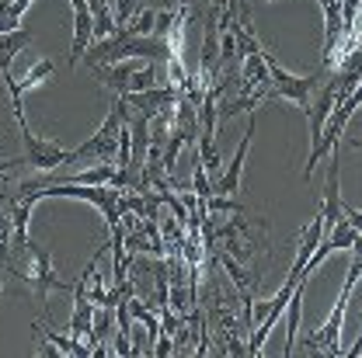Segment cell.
Returning <instances> with one entry per match:
<instances>
[{
    "instance_id": "obj_1",
    "label": "cell",
    "mask_w": 362,
    "mask_h": 358,
    "mask_svg": "<svg viewBox=\"0 0 362 358\" xmlns=\"http://www.w3.org/2000/svg\"><path fill=\"white\" fill-rule=\"evenodd\" d=\"M122 112H126V101H122V94H115L105 126L90 136V139H84L77 150H66V164H63V167L84 164V160H94V164H115V157H119V136H122Z\"/></svg>"
},
{
    "instance_id": "obj_2",
    "label": "cell",
    "mask_w": 362,
    "mask_h": 358,
    "mask_svg": "<svg viewBox=\"0 0 362 358\" xmlns=\"http://www.w3.org/2000/svg\"><path fill=\"white\" fill-rule=\"evenodd\" d=\"M265 59H269V73H272V94L269 97H282V101H289V105H296L300 112H307L314 101V90L320 88V80L327 77L324 70H314V73H307V77H296V73H289L272 52H265Z\"/></svg>"
},
{
    "instance_id": "obj_3",
    "label": "cell",
    "mask_w": 362,
    "mask_h": 358,
    "mask_svg": "<svg viewBox=\"0 0 362 358\" xmlns=\"http://www.w3.org/2000/svg\"><path fill=\"white\" fill-rule=\"evenodd\" d=\"M21 129V143H25V164L35 167V171H56L66 164V146H59L56 139H42V136L32 133L28 122L18 126Z\"/></svg>"
},
{
    "instance_id": "obj_4",
    "label": "cell",
    "mask_w": 362,
    "mask_h": 358,
    "mask_svg": "<svg viewBox=\"0 0 362 358\" xmlns=\"http://www.w3.org/2000/svg\"><path fill=\"white\" fill-rule=\"evenodd\" d=\"M324 229L338 223L345 216V202H341V143L331 146V164H327V178H324V195H320V209Z\"/></svg>"
},
{
    "instance_id": "obj_5",
    "label": "cell",
    "mask_w": 362,
    "mask_h": 358,
    "mask_svg": "<svg viewBox=\"0 0 362 358\" xmlns=\"http://www.w3.org/2000/svg\"><path fill=\"white\" fill-rule=\"evenodd\" d=\"M251 139H255V112H251V119H247V133H244V139L237 143L233 160L220 171V178L213 181V195H237V191H240V174H244V160H247Z\"/></svg>"
},
{
    "instance_id": "obj_6",
    "label": "cell",
    "mask_w": 362,
    "mask_h": 358,
    "mask_svg": "<svg viewBox=\"0 0 362 358\" xmlns=\"http://www.w3.org/2000/svg\"><path fill=\"white\" fill-rule=\"evenodd\" d=\"M52 70H56V66H52V59H42V63H35L21 80H14V77H7V80H4V88H7V94H11V108H14V122H18V126H21V122H28V119H25V90L39 88L42 80H49V77H52Z\"/></svg>"
},
{
    "instance_id": "obj_7",
    "label": "cell",
    "mask_w": 362,
    "mask_h": 358,
    "mask_svg": "<svg viewBox=\"0 0 362 358\" xmlns=\"http://www.w3.org/2000/svg\"><path fill=\"white\" fill-rule=\"evenodd\" d=\"M181 90L171 88V84H157V88L150 90H129V94H122V101L139 112V115H146V119H153L157 112H164V108H171V105H178Z\"/></svg>"
},
{
    "instance_id": "obj_8",
    "label": "cell",
    "mask_w": 362,
    "mask_h": 358,
    "mask_svg": "<svg viewBox=\"0 0 362 358\" xmlns=\"http://www.w3.org/2000/svg\"><path fill=\"white\" fill-rule=\"evenodd\" d=\"M324 216L317 213L310 223L303 226V233H300V244H296V261H293V268H289V282H303L307 278V265H310V258H314V251L320 247V240H324Z\"/></svg>"
},
{
    "instance_id": "obj_9",
    "label": "cell",
    "mask_w": 362,
    "mask_h": 358,
    "mask_svg": "<svg viewBox=\"0 0 362 358\" xmlns=\"http://www.w3.org/2000/svg\"><path fill=\"white\" fill-rule=\"evenodd\" d=\"M74 7V39H70V70L84 59V52L94 42V14H90L88 0H70Z\"/></svg>"
},
{
    "instance_id": "obj_10",
    "label": "cell",
    "mask_w": 362,
    "mask_h": 358,
    "mask_svg": "<svg viewBox=\"0 0 362 358\" xmlns=\"http://www.w3.org/2000/svg\"><path fill=\"white\" fill-rule=\"evenodd\" d=\"M338 101H341L338 84H334V77L327 73V77H324V84H320L317 101L307 108V122H310V146L320 139V133H324V126H327V119H331V112H334V105H338Z\"/></svg>"
},
{
    "instance_id": "obj_11",
    "label": "cell",
    "mask_w": 362,
    "mask_h": 358,
    "mask_svg": "<svg viewBox=\"0 0 362 358\" xmlns=\"http://www.w3.org/2000/svg\"><path fill=\"white\" fill-rule=\"evenodd\" d=\"M139 66H143V63H136V59H122V63H108V66H90V73L108 90L126 94V90H129V80H133V73Z\"/></svg>"
},
{
    "instance_id": "obj_12",
    "label": "cell",
    "mask_w": 362,
    "mask_h": 358,
    "mask_svg": "<svg viewBox=\"0 0 362 358\" xmlns=\"http://www.w3.org/2000/svg\"><path fill=\"white\" fill-rule=\"evenodd\" d=\"M32 32L28 28H14V32H4L0 35V80H7V77H14V59L21 56V49L25 45H32Z\"/></svg>"
},
{
    "instance_id": "obj_13",
    "label": "cell",
    "mask_w": 362,
    "mask_h": 358,
    "mask_svg": "<svg viewBox=\"0 0 362 358\" xmlns=\"http://www.w3.org/2000/svg\"><path fill=\"white\" fill-rule=\"evenodd\" d=\"M303 292H307V278L296 285V292H293V299H289V306H286V348H282V355L286 358L293 355V348H296V330H300V306H303Z\"/></svg>"
},
{
    "instance_id": "obj_14",
    "label": "cell",
    "mask_w": 362,
    "mask_h": 358,
    "mask_svg": "<svg viewBox=\"0 0 362 358\" xmlns=\"http://www.w3.org/2000/svg\"><path fill=\"white\" fill-rule=\"evenodd\" d=\"M115 327H119V320H115V306H98L94 310V323H90V334H88V345H105L108 338H115Z\"/></svg>"
},
{
    "instance_id": "obj_15",
    "label": "cell",
    "mask_w": 362,
    "mask_h": 358,
    "mask_svg": "<svg viewBox=\"0 0 362 358\" xmlns=\"http://www.w3.org/2000/svg\"><path fill=\"white\" fill-rule=\"evenodd\" d=\"M157 80H160V70H157V59H146L139 70L133 73V80H129V90H150L157 88ZM126 90V94H129Z\"/></svg>"
},
{
    "instance_id": "obj_16",
    "label": "cell",
    "mask_w": 362,
    "mask_h": 358,
    "mask_svg": "<svg viewBox=\"0 0 362 358\" xmlns=\"http://www.w3.org/2000/svg\"><path fill=\"white\" fill-rule=\"evenodd\" d=\"M112 4V14H115V21H119V28H126V25H133V18L146 7L143 0H108Z\"/></svg>"
},
{
    "instance_id": "obj_17",
    "label": "cell",
    "mask_w": 362,
    "mask_h": 358,
    "mask_svg": "<svg viewBox=\"0 0 362 358\" xmlns=\"http://www.w3.org/2000/svg\"><path fill=\"white\" fill-rule=\"evenodd\" d=\"M153 21H157V11L153 7H143L133 18V25H126L122 32H129V35H153Z\"/></svg>"
},
{
    "instance_id": "obj_18",
    "label": "cell",
    "mask_w": 362,
    "mask_h": 358,
    "mask_svg": "<svg viewBox=\"0 0 362 358\" xmlns=\"http://www.w3.org/2000/svg\"><path fill=\"white\" fill-rule=\"evenodd\" d=\"M11 251V205H0V261H7Z\"/></svg>"
},
{
    "instance_id": "obj_19",
    "label": "cell",
    "mask_w": 362,
    "mask_h": 358,
    "mask_svg": "<svg viewBox=\"0 0 362 358\" xmlns=\"http://www.w3.org/2000/svg\"><path fill=\"white\" fill-rule=\"evenodd\" d=\"M164 63H168V84L181 90V88H185V80H188V70L181 66V59H178V56H168Z\"/></svg>"
},
{
    "instance_id": "obj_20",
    "label": "cell",
    "mask_w": 362,
    "mask_h": 358,
    "mask_svg": "<svg viewBox=\"0 0 362 358\" xmlns=\"http://www.w3.org/2000/svg\"><path fill=\"white\" fill-rule=\"evenodd\" d=\"M153 358H168V355H175V338L168 334V330H160L157 334V341H153V352H150Z\"/></svg>"
},
{
    "instance_id": "obj_21",
    "label": "cell",
    "mask_w": 362,
    "mask_h": 358,
    "mask_svg": "<svg viewBox=\"0 0 362 358\" xmlns=\"http://www.w3.org/2000/svg\"><path fill=\"white\" fill-rule=\"evenodd\" d=\"M345 220H349V223L356 226V229H359L362 233V213L359 209H352V205H345Z\"/></svg>"
},
{
    "instance_id": "obj_22",
    "label": "cell",
    "mask_w": 362,
    "mask_h": 358,
    "mask_svg": "<svg viewBox=\"0 0 362 358\" xmlns=\"http://www.w3.org/2000/svg\"><path fill=\"white\" fill-rule=\"evenodd\" d=\"M7 275H11V271H7V265L0 261V296H4V285H7Z\"/></svg>"
},
{
    "instance_id": "obj_23",
    "label": "cell",
    "mask_w": 362,
    "mask_h": 358,
    "mask_svg": "<svg viewBox=\"0 0 362 358\" xmlns=\"http://www.w3.org/2000/svg\"><path fill=\"white\" fill-rule=\"evenodd\" d=\"M7 167H14V164H4V160H0V178L7 174Z\"/></svg>"
}]
</instances>
